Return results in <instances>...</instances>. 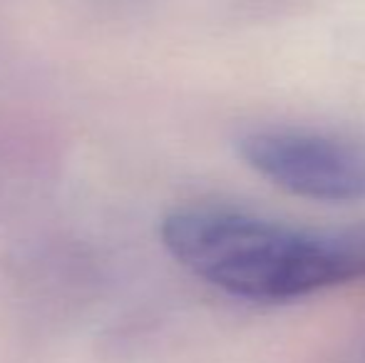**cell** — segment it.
Instances as JSON below:
<instances>
[{"mask_svg": "<svg viewBox=\"0 0 365 363\" xmlns=\"http://www.w3.org/2000/svg\"><path fill=\"white\" fill-rule=\"evenodd\" d=\"M162 242L182 267L226 294L289 301L356 272V254L328 234L219 204H187L162 222Z\"/></svg>", "mask_w": 365, "mask_h": 363, "instance_id": "cell-1", "label": "cell"}, {"mask_svg": "<svg viewBox=\"0 0 365 363\" xmlns=\"http://www.w3.org/2000/svg\"><path fill=\"white\" fill-rule=\"evenodd\" d=\"M239 155L256 175L284 192L316 202H363L365 145L308 130H254Z\"/></svg>", "mask_w": 365, "mask_h": 363, "instance_id": "cell-2", "label": "cell"}]
</instances>
